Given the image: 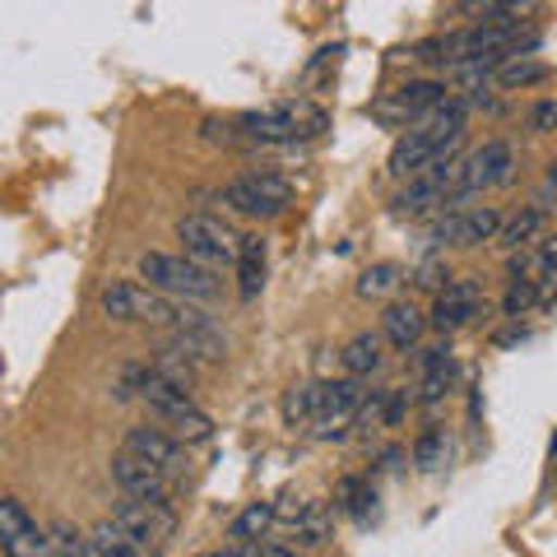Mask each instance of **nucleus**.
I'll list each match as a JSON object with an SVG mask.
<instances>
[{
  "instance_id": "obj_24",
  "label": "nucleus",
  "mask_w": 557,
  "mask_h": 557,
  "mask_svg": "<svg viewBox=\"0 0 557 557\" xmlns=\"http://www.w3.org/2000/svg\"><path fill=\"white\" fill-rule=\"evenodd\" d=\"M450 386V354L446 348H428L423 354V399L432 405V399H442Z\"/></svg>"
},
{
  "instance_id": "obj_14",
  "label": "nucleus",
  "mask_w": 557,
  "mask_h": 557,
  "mask_svg": "<svg viewBox=\"0 0 557 557\" xmlns=\"http://www.w3.org/2000/svg\"><path fill=\"white\" fill-rule=\"evenodd\" d=\"M479 317V284L474 278H450L446 288H437V302H432V325L442 330H460Z\"/></svg>"
},
{
  "instance_id": "obj_11",
  "label": "nucleus",
  "mask_w": 557,
  "mask_h": 557,
  "mask_svg": "<svg viewBox=\"0 0 557 557\" xmlns=\"http://www.w3.org/2000/svg\"><path fill=\"white\" fill-rule=\"evenodd\" d=\"M108 469H112V483H116L126 497H135V502H163V507H168V497H172V479H168V474H159L153 465L126 456V450H116Z\"/></svg>"
},
{
  "instance_id": "obj_38",
  "label": "nucleus",
  "mask_w": 557,
  "mask_h": 557,
  "mask_svg": "<svg viewBox=\"0 0 557 557\" xmlns=\"http://www.w3.org/2000/svg\"><path fill=\"white\" fill-rule=\"evenodd\" d=\"M553 450H557V437H553Z\"/></svg>"
},
{
  "instance_id": "obj_20",
  "label": "nucleus",
  "mask_w": 557,
  "mask_h": 557,
  "mask_svg": "<svg viewBox=\"0 0 557 557\" xmlns=\"http://www.w3.org/2000/svg\"><path fill=\"white\" fill-rule=\"evenodd\" d=\"M274 520H278V516H274V502H251L247 511H237V516H233L228 539H233V544H256V539L265 534Z\"/></svg>"
},
{
  "instance_id": "obj_3",
  "label": "nucleus",
  "mask_w": 557,
  "mask_h": 557,
  "mask_svg": "<svg viewBox=\"0 0 557 557\" xmlns=\"http://www.w3.org/2000/svg\"><path fill=\"white\" fill-rule=\"evenodd\" d=\"M139 274L153 284V293H168V298H177V302H209V298H219V278L209 270H200V265H190L186 256L149 251V256H139Z\"/></svg>"
},
{
  "instance_id": "obj_7",
  "label": "nucleus",
  "mask_w": 557,
  "mask_h": 557,
  "mask_svg": "<svg viewBox=\"0 0 557 557\" xmlns=\"http://www.w3.org/2000/svg\"><path fill=\"white\" fill-rule=\"evenodd\" d=\"M223 205L247 219H274L293 205V182L278 172H247V177L223 186Z\"/></svg>"
},
{
  "instance_id": "obj_28",
  "label": "nucleus",
  "mask_w": 557,
  "mask_h": 557,
  "mask_svg": "<svg viewBox=\"0 0 557 557\" xmlns=\"http://www.w3.org/2000/svg\"><path fill=\"white\" fill-rule=\"evenodd\" d=\"M89 548H94V557H145L139 548H131L126 539H121V530L112 525V520H102V525H94Z\"/></svg>"
},
{
  "instance_id": "obj_17",
  "label": "nucleus",
  "mask_w": 557,
  "mask_h": 557,
  "mask_svg": "<svg viewBox=\"0 0 557 557\" xmlns=\"http://www.w3.org/2000/svg\"><path fill=\"white\" fill-rule=\"evenodd\" d=\"M442 102H446V84H437V79H409L405 89L395 94L399 112H437ZM395 108H376V116H391Z\"/></svg>"
},
{
  "instance_id": "obj_25",
  "label": "nucleus",
  "mask_w": 557,
  "mask_h": 557,
  "mask_svg": "<svg viewBox=\"0 0 557 557\" xmlns=\"http://www.w3.org/2000/svg\"><path fill=\"white\" fill-rule=\"evenodd\" d=\"M399 284H405V278H399V265H391V260H381V265L362 270L358 293H362V298H391V293H395Z\"/></svg>"
},
{
  "instance_id": "obj_18",
  "label": "nucleus",
  "mask_w": 557,
  "mask_h": 557,
  "mask_svg": "<svg viewBox=\"0 0 557 557\" xmlns=\"http://www.w3.org/2000/svg\"><path fill=\"white\" fill-rule=\"evenodd\" d=\"M381 344H386V339L372 335V330H362V335H354V339L344 344V354H339L344 372L354 376V381H358V376H372V372L381 368V358H386V354H381Z\"/></svg>"
},
{
  "instance_id": "obj_32",
  "label": "nucleus",
  "mask_w": 557,
  "mask_h": 557,
  "mask_svg": "<svg viewBox=\"0 0 557 557\" xmlns=\"http://www.w3.org/2000/svg\"><path fill=\"white\" fill-rule=\"evenodd\" d=\"M530 126H534V131H557V98L539 102V108L530 112Z\"/></svg>"
},
{
  "instance_id": "obj_31",
  "label": "nucleus",
  "mask_w": 557,
  "mask_h": 557,
  "mask_svg": "<svg viewBox=\"0 0 557 557\" xmlns=\"http://www.w3.org/2000/svg\"><path fill=\"white\" fill-rule=\"evenodd\" d=\"M530 307H539V288L534 284H525V278H511V288H507V298H502V311H507V317H525Z\"/></svg>"
},
{
  "instance_id": "obj_10",
  "label": "nucleus",
  "mask_w": 557,
  "mask_h": 557,
  "mask_svg": "<svg viewBox=\"0 0 557 557\" xmlns=\"http://www.w3.org/2000/svg\"><path fill=\"white\" fill-rule=\"evenodd\" d=\"M362 409V386L354 376H339V381H321V405H317V432L321 437H339V432L354 423Z\"/></svg>"
},
{
  "instance_id": "obj_30",
  "label": "nucleus",
  "mask_w": 557,
  "mask_h": 557,
  "mask_svg": "<svg viewBox=\"0 0 557 557\" xmlns=\"http://www.w3.org/2000/svg\"><path fill=\"white\" fill-rule=\"evenodd\" d=\"M413 460H418V469H442L446 465V432L442 428L423 432L418 446H413Z\"/></svg>"
},
{
  "instance_id": "obj_4",
  "label": "nucleus",
  "mask_w": 557,
  "mask_h": 557,
  "mask_svg": "<svg viewBox=\"0 0 557 557\" xmlns=\"http://www.w3.org/2000/svg\"><path fill=\"white\" fill-rule=\"evenodd\" d=\"M112 525L121 530V539H126L131 548L159 557L172 548V534H177V516H172V507H163V502H116L112 511Z\"/></svg>"
},
{
  "instance_id": "obj_16",
  "label": "nucleus",
  "mask_w": 557,
  "mask_h": 557,
  "mask_svg": "<svg viewBox=\"0 0 557 557\" xmlns=\"http://www.w3.org/2000/svg\"><path fill=\"white\" fill-rule=\"evenodd\" d=\"M423 311H418L413 302H391L386 317H381V339H391L395 348H413L418 339H423Z\"/></svg>"
},
{
  "instance_id": "obj_22",
  "label": "nucleus",
  "mask_w": 557,
  "mask_h": 557,
  "mask_svg": "<svg viewBox=\"0 0 557 557\" xmlns=\"http://www.w3.org/2000/svg\"><path fill=\"white\" fill-rule=\"evenodd\" d=\"M321 405V381H302L284 395V423H311Z\"/></svg>"
},
{
  "instance_id": "obj_2",
  "label": "nucleus",
  "mask_w": 557,
  "mask_h": 557,
  "mask_svg": "<svg viewBox=\"0 0 557 557\" xmlns=\"http://www.w3.org/2000/svg\"><path fill=\"white\" fill-rule=\"evenodd\" d=\"M102 311L112 321H139V325H163V330H209L205 311L190 302H177L168 293H153L145 284H112L102 288Z\"/></svg>"
},
{
  "instance_id": "obj_37",
  "label": "nucleus",
  "mask_w": 557,
  "mask_h": 557,
  "mask_svg": "<svg viewBox=\"0 0 557 557\" xmlns=\"http://www.w3.org/2000/svg\"><path fill=\"white\" fill-rule=\"evenodd\" d=\"M200 557H219V553H200Z\"/></svg>"
},
{
  "instance_id": "obj_13",
  "label": "nucleus",
  "mask_w": 557,
  "mask_h": 557,
  "mask_svg": "<svg viewBox=\"0 0 557 557\" xmlns=\"http://www.w3.org/2000/svg\"><path fill=\"white\" fill-rule=\"evenodd\" d=\"M511 177V145H502V139H487L483 149H474L469 159L460 163V196H474L483 186H502Z\"/></svg>"
},
{
  "instance_id": "obj_8",
  "label": "nucleus",
  "mask_w": 557,
  "mask_h": 557,
  "mask_svg": "<svg viewBox=\"0 0 557 557\" xmlns=\"http://www.w3.org/2000/svg\"><path fill=\"white\" fill-rule=\"evenodd\" d=\"M0 553L5 557H51L47 530H38V520L14 497H0Z\"/></svg>"
},
{
  "instance_id": "obj_33",
  "label": "nucleus",
  "mask_w": 557,
  "mask_h": 557,
  "mask_svg": "<svg viewBox=\"0 0 557 557\" xmlns=\"http://www.w3.org/2000/svg\"><path fill=\"white\" fill-rule=\"evenodd\" d=\"M405 405H409V391H386V428L405 423Z\"/></svg>"
},
{
  "instance_id": "obj_36",
  "label": "nucleus",
  "mask_w": 557,
  "mask_h": 557,
  "mask_svg": "<svg viewBox=\"0 0 557 557\" xmlns=\"http://www.w3.org/2000/svg\"><path fill=\"white\" fill-rule=\"evenodd\" d=\"M548 182H553V186H557V163H553V168H548Z\"/></svg>"
},
{
  "instance_id": "obj_5",
  "label": "nucleus",
  "mask_w": 557,
  "mask_h": 557,
  "mask_svg": "<svg viewBox=\"0 0 557 557\" xmlns=\"http://www.w3.org/2000/svg\"><path fill=\"white\" fill-rule=\"evenodd\" d=\"M177 237H182L190 265H200L209 274L237 265V233L214 214H186L177 223Z\"/></svg>"
},
{
  "instance_id": "obj_27",
  "label": "nucleus",
  "mask_w": 557,
  "mask_h": 557,
  "mask_svg": "<svg viewBox=\"0 0 557 557\" xmlns=\"http://www.w3.org/2000/svg\"><path fill=\"white\" fill-rule=\"evenodd\" d=\"M47 544H51V557H94L89 539H84L75 525H65V520H57V525L47 530Z\"/></svg>"
},
{
  "instance_id": "obj_12",
  "label": "nucleus",
  "mask_w": 557,
  "mask_h": 557,
  "mask_svg": "<svg viewBox=\"0 0 557 557\" xmlns=\"http://www.w3.org/2000/svg\"><path fill=\"white\" fill-rule=\"evenodd\" d=\"M502 233V214L493 205L483 209H456V214H446L437 228H432V237L446 242V247H479V242H493Z\"/></svg>"
},
{
  "instance_id": "obj_15",
  "label": "nucleus",
  "mask_w": 557,
  "mask_h": 557,
  "mask_svg": "<svg viewBox=\"0 0 557 557\" xmlns=\"http://www.w3.org/2000/svg\"><path fill=\"white\" fill-rule=\"evenodd\" d=\"M260 288H265V237L242 233L237 237V293L251 302Z\"/></svg>"
},
{
  "instance_id": "obj_35",
  "label": "nucleus",
  "mask_w": 557,
  "mask_h": 557,
  "mask_svg": "<svg viewBox=\"0 0 557 557\" xmlns=\"http://www.w3.org/2000/svg\"><path fill=\"white\" fill-rule=\"evenodd\" d=\"M265 557H302V553H298V548H288V544H284V548H265Z\"/></svg>"
},
{
  "instance_id": "obj_6",
  "label": "nucleus",
  "mask_w": 557,
  "mask_h": 557,
  "mask_svg": "<svg viewBox=\"0 0 557 557\" xmlns=\"http://www.w3.org/2000/svg\"><path fill=\"white\" fill-rule=\"evenodd\" d=\"M237 126L251 145H293V139H302V135H317L325 126V116L311 108V102H288V108H274V112L237 116Z\"/></svg>"
},
{
  "instance_id": "obj_29",
  "label": "nucleus",
  "mask_w": 557,
  "mask_h": 557,
  "mask_svg": "<svg viewBox=\"0 0 557 557\" xmlns=\"http://www.w3.org/2000/svg\"><path fill=\"white\" fill-rule=\"evenodd\" d=\"M539 228H544V209H525V214L511 219L507 228L497 233V242H502V247H525V242H534Z\"/></svg>"
},
{
  "instance_id": "obj_34",
  "label": "nucleus",
  "mask_w": 557,
  "mask_h": 557,
  "mask_svg": "<svg viewBox=\"0 0 557 557\" xmlns=\"http://www.w3.org/2000/svg\"><path fill=\"white\" fill-rule=\"evenodd\" d=\"M219 557H265V548H260V544H228Z\"/></svg>"
},
{
  "instance_id": "obj_9",
  "label": "nucleus",
  "mask_w": 557,
  "mask_h": 557,
  "mask_svg": "<svg viewBox=\"0 0 557 557\" xmlns=\"http://www.w3.org/2000/svg\"><path fill=\"white\" fill-rule=\"evenodd\" d=\"M121 450L126 456H135V460H145V465H153L159 474H186V446L177 442V437H168L163 428H131L126 432V442H121Z\"/></svg>"
},
{
  "instance_id": "obj_26",
  "label": "nucleus",
  "mask_w": 557,
  "mask_h": 557,
  "mask_svg": "<svg viewBox=\"0 0 557 557\" xmlns=\"http://www.w3.org/2000/svg\"><path fill=\"white\" fill-rule=\"evenodd\" d=\"M163 432H168V437H177V442L186 446V442H209V437H214V423H209V413L186 409L182 418H172V423H163Z\"/></svg>"
},
{
  "instance_id": "obj_23",
  "label": "nucleus",
  "mask_w": 557,
  "mask_h": 557,
  "mask_svg": "<svg viewBox=\"0 0 557 557\" xmlns=\"http://www.w3.org/2000/svg\"><path fill=\"white\" fill-rule=\"evenodd\" d=\"M335 502H339V511H348L354 520H368L372 507H376V493H372L368 479H344L339 493H335Z\"/></svg>"
},
{
  "instance_id": "obj_1",
  "label": "nucleus",
  "mask_w": 557,
  "mask_h": 557,
  "mask_svg": "<svg viewBox=\"0 0 557 557\" xmlns=\"http://www.w3.org/2000/svg\"><path fill=\"white\" fill-rule=\"evenodd\" d=\"M465 121H469V102L446 98L437 112H428L413 131H405L395 139L391 159H386V172L395 182H405V177L413 182V177H423L428 168L450 163V149L465 139Z\"/></svg>"
},
{
  "instance_id": "obj_19",
  "label": "nucleus",
  "mask_w": 557,
  "mask_h": 557,
  "mask_svg": "<svg viewBox=\"0 0 557 557\" xmlns=\"http://www.w3.org/2000/svg\"><path fill=\"white\" fill-rule=\"evenodd\" d=\"M330 539V511L321 502H302V511L293 516V544L288 548H321Z\"/></svg>"
},
{
  "instance_id": "obj_21",
  "label": "nucleus",
  "mask_w": 557,
  "mask_h": 557,
  "mask_svg": "<svg viewBox=\"0 0 557 557\" xmlns=\"http://www.w3.org/2000/svg\"><path fill=\"white\" fill-rule=\"evenodd\" d=\"M553 70L544 61H530V57H511L497 65V84H507V89H530V84H544Z\"/></svg>"
}]
</instances>
